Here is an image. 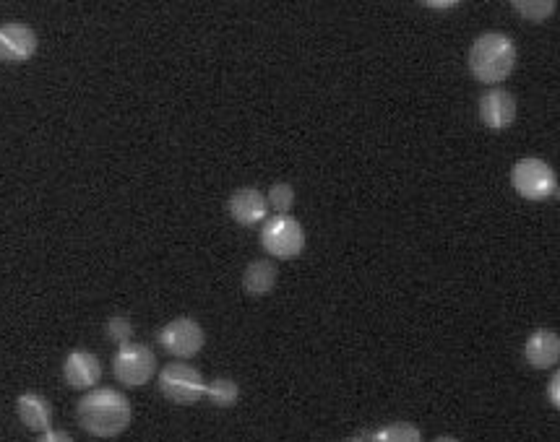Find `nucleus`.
<instances>
[{"instance_id": "21", "label": "nucleus", "mask_w": 560, "mask_h": 442, "mask_svg": "<svg viewBox=\"0 0 560 442\" xmlns=\"http://www.w3.org/2000/svg\"><path fill=\"white\" fill-rule=\"evenodd\" d=\"M558 383H560V375H558V372H553V377H550V390H547V398H550V403H553L555 409H558V406H560Z\"/></svg>"}, {"instance_id": "1", "label": "nucleus", "mask_w": 560, "mask_h": 442, "mask_svg": "<svg viewBox=\"0 0 560 442\" xmlns=\"http://www.w3.org/2000/svg\"><path fill=\"white\" fill-rule=\"evenodd\" d=\"M79 424L94 437H115L131 424V403L115 388L89 390L76 406Z\"/></svg>"}, {"instance_id": "10", "label": "nucleus", "mask_w": 560, "mask_h": 442, "mask_svg": "<svg viewBox=\"0 0 560 442\" xmlns=\"http://www.w3.org/2000/svg\"><path fill=\"white\" fill-rule=\"evenodd\" d=\"M480 120L490 130H506L516 120V99L503 89H490L480 99Z\"/></svg>"}, {"instance_id": "16", "label": "nucleus", "mask_w": 560, "mask_h": 442, "mask_svg": "<svg viewBox=\"0 0 560 442\" xmlns=\"http://www.w3.org/2000/svg\"><path fill=\"white\" fill-rule=\"evenodd\" d=\"M370 442H422V432L409 422L386 424L370 435Z\"/></svg>"}, {"instance_id": "18", "label": "nucleus", "mask_w": 560, "mask_h": 442, "mask_svg": "<svg viewBox=\"0 0 560 442\" xmlns=\"http://www.w3.org/2000/svg\"><path fill=\"white\" fill-rule=\"evenodd\" d=\"M266 201L279 216H290L292 206H295V190H292L290 182H277V185H271Z\"/></svg>"}, {"instance_id": "14", "label": "nucleus", "mask_w": 560, "mask_h": 442, "mask_svg": "<svg viewBox=\"0 0 560 442\" xmlns=\"http://www.w3.org/2000/svg\"><path fill=\"white\" fill-rule=\"evenodd\" d=\"M277 279L279 271L277 266H274V260H253V263H248V268H245L243 273V289L248 297H266L269 292H274Z\"/></svg>"}, {"instance_id": "9", "label": "nucleus", "mask_w": 560, "mask_h": 442, "mask_svg": "<svg viewBox=\"0 0 560 442\" xmlns=\"http://www.w3.org/2000/svg\"><path fill=\"white\" fill-rule=\"evenodd\" d=\"M232 221H238L240 227H256L269 216V201L266 195L256 188H238L227 201Z\"/></svg>"}, {"instance_id": "6", "label": "nucleus", "mask_w": 560, "mask_h": 442, "mask_svg": "<svg viewBox=\"0 0 560 442\" xmlns=\"http://www.w3.org/2000/svg\"><path fill=\"white\" fill-rule=\"evenodd\" d=\"M154 372H157V357L144 344H123L112 357V375L128 388H139V385L149 383Z\"/></svg>"}, {"instance_id": "22", "label": "nucleus", "mask_w": 560, "mask_h": 442, "mask_svg": "<svg viewBox=\"0 0 560 442\" xmlns=\"http://www.w3.org/2000/svg\"><path fill=\"white\" fill-rule=\"evenodd\" d=\"M433 442H459V440H456V437H435Z\"/></svg>"}, {"instance_id": "23", "label": "nucleus", "mask_w": 560, "mask_h": 442, "mask_svg": "<svg viewBox=\"0 0 560 442\" xmlns=\"http://www.w3.org/2000/svg\"><path fill=\"white\" fill-rule=\"evenodd\" d=\"M342 442H365V437H350V440H342Z\"/></svg>"}, {"instance_id": "4", "label": "nucleus", "mask_w": 560, "mask_h": 442, "mask_svg": "<svg viewBox=\"0 0 560 442\" xmlns=\"http://www.w3.org/2000/svg\"><path fill=\"white\" fill-rule=\"evenodd\" d=\"M159 390L167 401L178 403V406H191L204 398L206 380L191 364L172 362L159 372Z\"/></svg>"}, {"instance_id": "13", "label": "nucleus", "mask_w": 560, "mask_h": 442, "mask_svg": "<svg viewBox=\"0 0 560 442\" xmlns=\"http://www.w3.org/2000/svg\"><path fill=\"white\" fill-rule=\"evenodd\" d=\"M16 414L29 429L34 432H47L50 429V422H53V406L47 401L45 396L34 393V390H27L16 398Z\"/></svg>"}, {"instance_id": "3", "label": "nucleus", "mask_w": 560, "mask_h": 442, "mask_svg": "<svg viewBox=\"0 0 560 442\" xmlns=\"http://www.w3.org/2000/svg\"><path fill=\"white\" fill-rule=\"evenodd\" d=\"M511 185L524 201H553L558 195V175L555 169L537 156H524L511 167Z\"/></svg>"}, {"instance_id": "19", "label": "nucleus", "mask_w": 560, "mask_h": 442, "mask_svg": "<svg viewBox=\"0 0 560 442\" xmlns=\"http://www.w3.org/2000/svg\"><path fill=\"white\" fill-rule=\"evenodd\" d=\"M107 336H110V341H115V344H131V338H133V325H131V320L128 318H110L107 320Z\"/></svg>"}, {"instance_id": "5", "label": "nucleus", "mask_w": 560, "mask_h": 442, "mask_svg": "<svg viewBox=\"0 0 560 442\" xmlns=\"http://www.w3.org/2000/svg\"><path fill=\"white\" fill-rule=\"evenodd\" d=\"M261 245L271 258L292 260L305 250V229L292 216H274L261 229Z\"/></svg>"}, {"instance_id": "2", "label": "nucleus", "mask_w": 560, "mask_h": 442, "mask_svg": "<svg viewBox=\"0 0 560 442\" xmlns=\"http://www.w3.org/2000/svg\"><path fill=\"white\" fill-rule=\"evenodd\" d=\"M516 60H519V52H516L514 39L506 34H480L469 47V71L480 84L495 86L506 81L514 73Z\"/></svg>"}, {"instance_id": "11", "label": "nucleus", "mask_w": 560, "mask_h": 442, "mask_svg": "<svg viewBox=\"0 0 560 442\" xmlns=\"http://www.w3.org/2000/svg\"><path fill=\"white\" fill-rule=\"evenodd\" d=\"M63 375H66V383L76 390H92L94 385L102 380V362H99L97 354L84 349L71 351L63 364Z\"/></svg>"}, {"instance_id": "20", "label": "nucleus", "mask_w": 560, "mask_h": 442, "mask_svg": "<svg viewBox=\"0 0 560 442\" xmlns=\"http://www.w3.org/2000/svg\"><path fill=\"white\" fill-rule=\"evenodd\" d=\"M37 442H73V437L68 432H63V429H47Z\"/></svg>"}, {"instance_id": "15", "label": "nucleus", "mask_w": 560, "mask_h": 442, "mask_svg": "<svg viewBox=\"0 0 560 442\" xmlns=\"http://www.w3.org/2000/svg\"><path fill=\"white\" fill-rule=\"evenodd\" d=\"M204 398H209V403H214L217 409H232L240 401V388L230 377H217V380L206 383Z\"/></svg>"}, {"instance_id": "7", "label": "nucleus", "mask_w": 560, "mask_h": 442, "mask_svg": "<svg viewBox=\"0 0 560 442\" xmlns=\"http://www.w3.org/2000/svg\"><path fill=\"white\" fill-rule=\"evenodd\" d=\"M159 344L167 354L178 359L196 357L198 351L204 349L206 333L201 323L193 318H175L159 331Z\"/></svg>"}, {"instance_id": "17", "label": "nucleus", "mask_w": 560, "mask_h": 442, "mask_svg": "<svg viewBox=\"0 0 560 442\" xmlns=\"http://www.w3.org/2000/svg\"><path fill=\"white\" fill-rule=\"evenodd\" d=\"M511 6L527 21H545L555 13V0H514Z\"/></svg>"}, {"instance_id": "12", "label": "nucleus", "mask_w": 560, "mask_h": 442, "mask_svg": "<svg viewBox=\"0 0 560 442\" xmlns=\"http://www.w3.org/2000/svg\"><path fill=\"white\" fill-rule=\"evenodd\" d=\"M524 359L534 370H550L560 359V338L550 328H537L524 344Z\"/></svg>"}, {"instance_id": "8", "label": "nucleus", "mask_w": 560, "mask_h": 442, "mask_svg": "<svg viewBox=\"0 0 560 442\" xmlns=\"http://www.w3.org/2000/svg\"><path fill=\"white\" fill-rule=\"evenodd\" d=\"M37 32L29 24L21 21H8L0 26V60L6 63H24L37 52Z\"/></svg>"}]
</instances>
